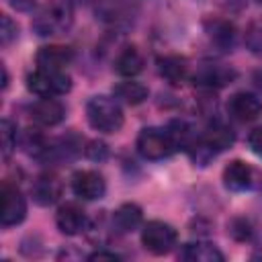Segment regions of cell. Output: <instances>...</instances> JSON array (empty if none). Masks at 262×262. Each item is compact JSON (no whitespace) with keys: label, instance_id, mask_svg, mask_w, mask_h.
<instances>
[{"label":"cell","instance_id":"2e32d148","mask_svg":"<svg viewBox=\"0 0 262 262\" xmlns=\"http://www.w3.org/2000/svg\"><path fill=\"white\" fill-rule=\"evenodd\" d=\"M115 70L121 74V76H127V78H133L137 76L141 70H143V55L139 53L137 47H125L117 61H115Z\"/></svg>","mask_w":262,"mask_h":262},{"label":"cell","instance_id":"44dd1931","mask_svg":"<svg viewBox=\"0 0 262 262\" xmlns=\"http://www.w3.org/2000/svg\"><path fill=\"white\" fill-rule=\"evenodd\" d=\"M115 96L127 104H139L147 98V88L139 82H131V80H125V82H119L115 86Z\"/></svg>","mask_w":262,"mask_h":262},{"label":"cell","instance_id":"7c38bea8","mask_svg":"<svg viewBox=\"0 0 262 262\" xmlns=\"http://www.w3.org/2000/svg\"><path fill=\"white\" fill-rule=\"evenodd\" d=\"M158 72L172 86H180L188 78V66L178 55H164V57H160L158 59Z\"/></svg>","mask_w":262,"mask_h":262},{"label":"cell","instance_id":"cb8c5ba5","mask_svg":"<svg viewBox=\"0 0 262 262\" xmlns=\"http://www.w3.org/2000/svg\"><path fill=\"white\" fill-rule=\"evenodd\" d=\"M12 37H16V25L10 20V16L2 14V43L8 45Z\"/></svg>","mask_w":262,"mask_h":262},{"label":"cell","instance_id":"484cf974","mask_svg":"<svg viewBox=\"0 0 262 262\" xmlns=\"http://www.w3.org/2000/svg\"><path fill=\"white\" fill-rule=\"evenodd\" d=\"M88 260H119V256L113 252H94L88 256Z\"/></svg>","mask_w":262,"mask_h":262},{"label":"cell","instance_id":"30bf717a","mask_svg":"<svg viewBox=\"0 0 262 262\" xmlns=\"http://www.w3.org/2000/svg\"><path fill=\"white\" fill-rule=\"evenodd\" d=\"M72 49L68 47H61V45H45L37 51V66L43 68V70H57V72H63V68L72 61Z\"/></svg>","mask_w":262,"mask_h":262},{"label":"cell","instance_id":"d4e9b609","mask_svg":"<svg viewBox=\"0 0 262 262\" xmlns=\"http://www.w3.org/2000/svg\"><path fill=\"white\" fill-rule=\"evenodd\" d=\"M248 141H250V147H252V151H254L258 158H262V127L254 129V131L250 133Z\"/></svg>","mask_w":262,"mask_h":262},{"label":"cell","instance_id":"e0dca14e","mask_svg":"<svg viewBox=\"0 0 262 262\" xmlns=\"http://www.w3.org/2000/svg\"><path fill=\"white\" fill-rule=\"evenodd\" d=\"M233 139H235V135H233V131L229 127H225V125H213V127H209L205 131L201 143L207 149H211V151H221V149H227L233 143Z\"/></svg>","mask_w":262,"mask_h":262},{"label":"cell","instance_id":"4fadbf2b","mask_svg":"<svg viewBox=\"0 0 262 262\" xmlns=\"http://www.w3.org/2000/svg\"><path fill=\"white\" fill-rule=\"evenodd\" d=\"M223 184L229 190H246L252 184V168L242 160L229 162L223 170Z\"/></svg>","mask_w":262,"mask_h":262},{"label":"cell","instance_id":"8992f818","mask_svg":"<svg viewBox=\"0 0 262 262\" xmlns=\"http://www.w3.org/2000/svg\"><path fill=\"white\" fill-rule=\"evenodd\" d=\"M72 190L76 192V196L84 199V201H94V199H102L106 184L104 178L94 172V170H78L72 176Z\"/></svg>","mask_w":262,"mask_h":262},{"label":"cell","instance_id":"6da1fadb","mask_svg":"<svg viewBox=\"0 0 262 262\" xmlns=\"http://www.w3.org/2000/svg\"><path fill=\"white\" fill-rule=\"evenodd\" d=\"M86 119L92 129L100 133H117L121 131L125 117L117 100L108 96H94L86 104Z\"/></svg>","mask_w":262,"mask_h":262},{"label":"cell","instance_id":"277c9868","mask_svg":"<svg viewBox=\"0 0 262 262\" xmlns=\"http://www.w3.org/2000/svg\"><path fill=\"white\" fill-rule=\"evenodd\" d=\"M174 149H176V141L170 135V131L149 127V129H143L137 135V151L145 160H162V158H168Z\"/></svg>","mask_w":262,"mask_h":262},{"label":"cell","instance_id":"7a4b0ae2","mask_svg":"<svg viewBox=\"0 0 262 262\" xmlns=\"http://www.w3.org/2000/svg\"><path fill=\"white\" fill-rule=\"evenodd\" d=\"M27 88L37 96H61L70 92L72 80L66 72L37 68L33 74L27 76Z\"/></svg>","mask_w":262,"mask_h":262},{"label":"cell","instance_id":"9c48e42d","mask_svg":"<svg viewBox=\"0 0 262 262\" xmlns=\"http://www.w3.org/2000/svg\"><path fill=\"white\" fill-rule=\"evenodd\" d=\"M55 223H57V229L61 233H66V235H78L86 227V213L78 205L68 203V205H63V207L57 209Z\"/></svg>","mask_w":262,"mask_h":262},{"label":"cell","instance_id":"ba28073f","mask_svg":"<svg viewBox=\"0 0 262 262\" xmlns=\"http://www.w3.org/2000/svg\"><path fill=\"white\" fill-rule=\"evenodd\" d=\"M29 115L35 123L43 125V127H53L59 125L66 117V108L59 100H55L53 96H41L37 102L31 104Z\"/></svg>","mask_w":262,"mask_h":262},{"label":"cell","instance_id":"3957f363","mask_svg":"<svg viewBox=\"0 0 262 262\" xmlns=\"http://www.w3.org/2000/svg\"><path fill=\"white\" fill-rule=\"evenodd\" d=\"M176 242H178L176 229L164 221H147L141 229L143 248L156 256H164V254L172 252Z\"/></svg>","mask_w":262,"mask_h":262},{"label":"cell","instance_id":"9a60e30c","mask_svg":"<svg viewBox=\"0 0 262 262\" xmlns=\"http://www.w3.org/2000/svg\"><path fill=\"white\" fill-rule=\"evenodd\" d=\"M141 217H143V215H141V209H139L135 203H125V205H121V207L113 213V225H115L119 231L127 233V231H133V229L139 227Z\"/></svg>","mask_w":262,"mask_h":262},{"label":"cell","instance_id":"8fae6325","mask_svg":"<svg viewBox=\"0 0 262 262\" xmlns=\"http://www.w3.org/2000/svg\"><path fill=\"white\" fill-rule=\"evenodd\" d=\"M31 194L39 205H53L61 194V182L53 174H43L33 182Z\"/></svg>","mask_w":262,"mask_h":262},{"label":"cell","instance_id":"4316f807","mask_svg":"<svg viewBox=\"0 0 262 262\" xmlns=\"http://www.w3.org/2000/svg\"><path fill=\"white\" fill-rule=\"evenodd\" d=\"M256 2H258V4H262V0H256Z\"/></svg>","mask_w":262,"mask_h":262},{"label":"cell","instance_id":"d6986e66","mask_svg":"<svg viewBox=\"0 0 262 262\" xmlns=\"http://www.w3.org/2000/svg\"><path fill=\"white\" fill-rule=\"evenodd\" d=\"M182 258L192 262H221L223 254L211 244H186Z\"/></svg>","mask_w":262,"mask_h":262},{"label":"cell","instance_id":"603a6c76","mask_svg":"<svg viewBox=\"0 0 262 262\" xmlns=\"http://www.w3.org/2000/svg\"><path fill=\"white\" fill-rule=\"evenodd\" d=\"M0 139H2V156L8 158L10 151L16 147V131L12 127V123L8 119L2 121V131H0Z\"/></svg>","mask_w":262,"mask_h":262},{"label":"cell","instance_id":"ffe728a7","mask_svg":"<svg viewBox=\"0 0 262 262\" xmlns=\"http://www.w3.org/2000/svg\"><path fill=\"white\" fill-rule=\"evenodd\" d=\"M61 16L63 12H59L57 6H45L35 18V29L39 31V35H53L63 23Z\"/></svg>","mask_w":262,"mask_h":262},{"label":"cell","instance_id":"52a82bcc","mask_svg":"<svg viewBox=\"0 0 262 262\" xmlns=\"http://www.w3.org/2000/svg\"><path fill=\"white\" fill-rule=\"evenodd\" d=\"M227 113L242 123H250L260 117L262 113V100L252 92H235L227 100Z\"/></svg>","mask_w":262,"mask_h":262},{"label":"cell","instance_id":"ac0fdd59","mask_svg":"<svg viewBox=\"0 0 262 262\" xmlns=\"http://www.w3.org/2000/svg\"><path fill=\"white\" fill-rule=\"evenodd\" d=\"M205 29L209 39L219 47H231L233 43V25L223 18H209L205 20Z\"/></svg>","mask_w":262,"mask_h":262},{"label":"cell","instance_id":"5b68a950","mask_svg":"<svg viewBox=\"0 0 262 262\" xmlns=\"http://www.w3.org/2000/svg\"><path fill=\"white\" fill-rule=\"evenodd\" d=\"M0 223L4 227L18 225L27 217V201L16 186L4 182L0 188Z\"/></svg>","mask_w":262,"mask_h":262},{"label":"cell","instance_id":"5bb4252c","mask_svg":"<svg viewBox=\"0 0 262 262\" xmlns=\"http://www.w3.org/2000/svg\"><path fill=\"white\" fill-rule=\"evenodd\" d=\"M233 78H235V72L231 68H225V66H205L196 74L194 82L201 84V86H209V88L215 86V88H219V86L229 84Z\"/></svg>","mask_w":262,"mask_h":262},{"label":"cell","instance_id":"7402d4cb","mask_svg":"<svg viewBox=\"0 0 262 262\" xmlns=\"http://www.w3.org/2000/svg\"><path fill=\"white\" fill-rule=\"evenodd\" d=\"M246 45L252 53L262 55V18H256L246 29Z\"/></svg>","mask_w":262,"mask_h":262}]
</instances>
